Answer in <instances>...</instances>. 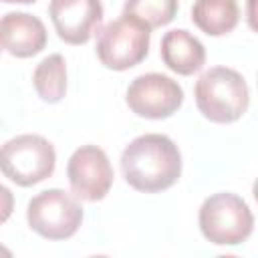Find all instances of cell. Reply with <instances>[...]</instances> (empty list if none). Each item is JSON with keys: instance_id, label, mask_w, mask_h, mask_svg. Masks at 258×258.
<instances>
[{"instance_id": "obj_1", "label": "cell", "mask_w": 258, "mask_h": 258, "mask_svg": "<svg viewBox=\"0 0 258 258\" xmlns=\"http://www.w3.org/2000/svg\"><path fill=\"white\" fill-rule=\"evenodd\" d=\"M121 171L125 181L137 191H163L181 175V153L167 135L145 133L123 149Z\"/></svg>"}, {"instance_id": "obj_2", "label": "cell", "mask_w": 258, "mask_h": 258, "mask_svg": "<svg viewBox=\"0 0 258 258\" xmlns=\"http://www.w3.org/2000/svg\"><path fill=\"white\" fill-rule=\"evenodd\" d=\"M196 105L200 113L212 123H234L246 111L250 103L248 85L244 77L228 67L208 69L194 89Z\"/></svg>"}, {"instance_id": "obj_3", "label": "cell", "mask_w": 258, "mask_h": 258, "mask_svg": "<svg viewBox=\"0 0 258 258\" xmlns=\"http://www.w3.org/2000/svg\"><path fill=\"white\" fill-rule=\"evenodd\" d=\"M204 238L216 246H238L254 230V216L248 204L230 191H220L204 200L198 214Z\"/></svg>"}, {"instance_id": "obj_4", "label": "cell", "mask_w": 258, "mask_h": 258, "mask_svg": "<svg viewBox=\"0 0 258 258\" xmlns=\"http://www.w3.org/2000/svg\"><path fill=\"white\" fill-rule=\"evenodd\" d=\"M151 28L131 14L105 24L97 34V56L111 71H127L139 64L149 52Z\"/></svg>"}, {"instance_id": "obj_5", "label": "cell", "mask_w": 258, "mask_h": 258, "mask_svg": "<svg viewBox=\"0 0 258 258\" xmlns=\"http://www.w3.org/2000/svg\"><path fill=\"white\" fill-rule=\"evenodd\" d=\"M2 173L16 185L28 187L52 175L56 153L42 135H16L2 145Z\"/></svg>"}, {"instance_id": "obj_6", "label": "cell", "mask_w": 258, "mask_h": 258, "mask_svg": "<svg viewBox=\"0 0 258 258\" xmlns=\"http://www.w3.org/2000/svg\"><path fill=\"white\" fill-rule=\"evenodd\" d=\"M26 220L32 232L46 240H67L77 234L83 222V206L75 194L52 187L28 202Z\"/></svg>"}, {"instance_id": "obj_7", "label": "cell", "mask_w": 258, "mask_h": 258, "mask_svg": "<svg viewBox=\"0 0 258 258\" xmlns=\"http://www.w3.org/2000/svg\"><path fill=\"white\" fill-rule=\"evenodd\" d=\"M125 99L135 115L145 119H165L181 107L183 89L167 75L147 73L131 81Z\"/></svg>"}, {"instance_id": "obj_8", "label": "cell", "mask_w": 258, "mask_h": 258, "mask_svg": "<svg viewBox=\"0 0 258 258\" xmlns=\"http://www.w3.org/2000/svg\"><path fill=\"white\" fill-rule=\"evenodd\" d=\"M73 194L85 202L103 200L113 185V167L107 153L97 145H81L67 163Z\"/></svg>"}, {"instance_id": "obj_9", "label": "cell", "mask_w": 258, "mask_h": 258, "mask_svg": "<svg viewBox=\"0 0 258 258\" xmlns=\"http://www.w3.org/2000/svg\"><path fill=\"white\" fill-rule=\"evenodd\" d=\"M48 14L60 40L67 44H85L101 30V0H50Z\"/></svg>"}, {"instance_id": "obj_10", "label": "cell", "mask_w": 258, "mask_h": 258, "mask_svg": "<svg viewBox=\"0 0 258 258\" xmlns=\"http://www.w3.org/2000/svg\"><path fill=\"white\" fill-rule=\"evenodd\" d=\"M2 46L16 58L38 54L46 46V28L40 18L28 12H8L2 16Z\"/></svg>"}, {"instance_id": "obj_11", "label": "cell", "mask_w": 258, "mask_h": 258, "mask_svg": "<svg viewBox=\"0 0 258 258\" xmlns=\"http://www.w3.org/2000/svg\"><path fill=\"white\" fill-rule=\"evenodd\" d=\"M159 54L163 64L181 77H189L206 64L204 44L183 28H175L163 34Z\"/></svg>"}, {"instance_id": "obj_12", "label": "cell", "mask_w": 258, "mask_h": 258, "mask_svg": "<svg viewBox=\"0 0 258 258\" xmlns=\"http://www.w3.org/2000/svg\"><path fill=\"white\" fill-rule=\"evenodd\" d=\"M191 20L208 36H224L236 28L240 8L236 0H196Z\"/></svg>"}, {"instance_id": "obj_13", "label": "cell", "mask_w": 258, "mask_h": 258, "mask_svg": "<svg viewBox=\"0 0 258 258\" xmlns=\"http://www.w3.org/2000/svg\"><path fill=\"white\" fill-rule=\"evenodd\" d=\"M32 85L38 97L46 103H58L67 91V62L60 54H48L42 58L34 73Z\"/></svg>"}, {"instance_id": "obj_14", "label": "cell", "mask_w": 258, "mask_h": 258, "mask_svg": "<svg viewBox=\"0 0 258 258\" xmlns=\"http://www.w3.org/2000/svg\"><path fill=\"white\" fill-rule=\"evenodd\" d=\"M123 12L137 16L149 28H159L175 18L177 0H125Z\"/></svg>"}, {"instance_id": "obj_15", "label": "cell", "mask_w": 258, "mask_h": 258, "mask_svg": "<svg viewBox=\"0 0 258 258\" xmlns=\"http://www.w3.org/2000/svg\"><path fill=\"white\" fill-rule=\"evenodd\" d=\"M246 22L254 32H258V0H246Z\"/></svg>"}, {"instance_id": "obj_16", "label": "cell", "mask_w": 258, "mask_h": 258, "mask_svg": "<svg viewBox=\"0 0 258 258\" xmlns=\"http://www.w3.org/2000/svg\"><path fill=\"white\" fill-rule=\"evenodd\" d=\"M2 2H6V4H32L36 0H2Z\"/></svg>"}, {"instance_id": "obj_17", "label": "cell", "mask_w": 258, "mask_h": 258, "mask_svg": "<svg viewBox=\"0 0 258 258\" xmlns=\"http://www.w3.org/2000/svg\"><path fill=\"white\" fill-rule=\"evenodd\" d=\"M252 194H254V200H256V204H258V177H256V181H254V185H252Z\"/></svg>"}]
</instances>
